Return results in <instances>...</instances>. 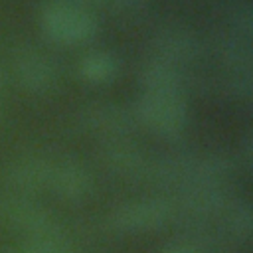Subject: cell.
<instances>
[{
	"instance_id": "obj_6",
	"label": "cell",
	"mask_w": 253,
	"mask_h": 253,
	"mask_svg": "<svg viewBox=\"0 0 253 253\" xmlns=\"http://www.w3.org/2000/svg\"><path fill=\"white\" fill-rule=\"evenodd\" d=\"M14 75L28 93H47L57 81L55 63L34 45H26L16 51Z\"/></svg>"
},
{
	"instance_id": "obj_17",
	"label": "cell",
	"mask_w": 253,
	"mask_h": 253,
	"mask_svg": "<svg viewBox=\"0 0 253 253\" xmlns=\"http://www.w3.org/2000/svg\"><path fill=\"white\" fill-rule=\"evenodd\" d=\"M71 4H77L81 8L87 10V6H107V8H115L119 12H134L140 10L142 0H67Z\"/></svg>"
},
{
	"instance_id": "obj_14",
	"label": "cell",
	"mask_w": 253,
	"mask_h": 253,
	"mask_svg": "<svg viewBox=\"0 0 253 253\" xmlns=\"http://www.w3.org/2000/svg\"><path fill=\"white\" fill-rule=\"evenodd\" d=\"M219 57L223 61L225 67L231 69V73H245L251 71V61H253V53H251V40L229 34L219 42Z\"/></svg>"
},
{
	"instance_id": "obj_16",
	"label": "cell",
	"mask_w": 253,
	"mask_h": 253,
	"mask_svg": "<svg viewBox=\"0 0 253 253\" xmlns=\"http://www.w3.org/2000/svg\"><path fill=\"white\" fill-rule=\"evenodd\" d=\"M229 229L231 233L241 239V241H247L253 233V211H251V206L249 204H235L231 213H229Z\"/></svg>"
},
{
	"instance_id": "obj_11",
	"label": "cell",
	"mask_w": 253,
	"mask_h": 253,
	"mask_svg": "<svg viewBox=\"0 0 253 253\" xmlns=\"http://www.w3.org/2000/svg\"><path fill=\"white\" fill-rule=\"evenodd\" d=\"M180 192V208L192 223H202L204 217H211L223 211L229 202L223 184H196Z\"/></svg>"
},
{
	"instance_id": "obj_5",
	"label": "cell",
	"mask_w": 253,
	"mask_h": 253,
	"mask_svg": "<svg viewBox=\"0 0 253 253\" xmlns=\"http://www.w3.org/2000/svg\"><path fill=\"white\" fill-rule=\"evenodd\" d=\"M79 126L91 134L113 138H125L128 132L134 130L136 119L132 109L115 103H93L79 111L77 115Z\"/></svg>"
},
{
	"instance_id": "obj_19",
	"label": "cell",
	"mask_w": 253,
	"mask_h": 253,
	"mask_svg": "<svg viewBox=\"0 0 253 253\" xmlns=\"http://www.w3.org/2000/svg\"><path fill=\"white\" fill-rule=\"evenodd\" d=\"M251 158H253V138L251 134H247L243 138V146H241V160L245 162V166H251Z\"/></svg>"
},
{
	"instance_id": "obj_8",
	"label": "cell",
	"mask_w": 253,
	"mask_h": 253,
	"mask_svg": "<svg viewBox=\"0 0 253 253\" xmlns=\"http://www.w3.org/2000/svg\"><path fill=\"white\" fill-rule=\"evenodd\" d=\"M51 168H53L51 160H47L43 156L28 154V156L16 158L6 168L4 178L14 194L30 196V194H38V192H43L45 188H49Z\"/></svg>"
},
{
	"instance_id": "obj_1",
	"label": "cell",
	"mask_w": 253,
	"mask_h": 253,
	"mask_svg": "<svg viewBox=\"0 0 253 253\" xmlns=\"http://www.w3.org/2000/svg\"><path fill=\"white\" fill-rule=\"evenodd\" d=\"M0 221L28 235L30 241H63V227L59 219L51 211L42 208L38 202H34L30 196L14 192L0 196Z\"/></svg>"
},
{
	"instance_id": "obj_7",
	"label": "cell",
	"mask_w": 253,
	"mask_h": 253,
	"mask_svg": "<svg viewBox=\"0 0 253 253\" xmlns=\"http://www.w3.org/2000/svg\"><path fill=\"white\" fill-rule=\"evenodd\" d=\"M101 158L105 166L117 176H123L128 180H148L152 158L146 154V150L138 148L134 142L126 138L107 140L101 152Z\"/></svg>"
},
{
	"instance_id": "obj_2",
	"label": "cell",
	"mask_w": 253,
	"mask_h": 253,
	"mask_svg": "<svg viewBox=\"0 0 253 253\" xmlns=\"http://www.w3.org/2000/svg\"><path fill=\"white\" fill-rule=\"evenodd\" d=\"M138 125L158 136L176 138L188 123V111L182 95L174 93H144L132 107Z\"/></svg>"
},
{
	"instance_id": "obj_18",
	"label": "cell",
	"mask_w": 253,
	"mask_h": 253,
	"mask_svg": "<svg viewBox=\"0 0 253 253\" xmlns=\"http://www.w3.org/2000/svg\"><path fill=\"white\" fill-rule=\"evenodd\" d=\"M18 253H73V251L63 241L34 239V241H28Z\"/></svg>"
},
{
	"instance_id": "obj_20",
	"label": "cell",
	"mask_w": 253,
	"mask_h": 253,
	"mask_svg": "<svg viewBox=\"0 0 253 253\" xmlns=\"http://www.w3.org/2000/svg\"><path fill=\"white\" fill-rule=\"evenodd\" d=\"M4 91H6V81H4V73H2V69H0V101H2V97H4Z\"/></svg>"
},
{
	"instance_id": "obj_10",
	"label": "cell",
	"mask_w": 253,
	"mask_h": 253,
	"mask_svg": "<svg viewBox=\"0 0 253 253\" xmlns=\"http://www.w3.org/2000/svg\"><path fill=\"white\" fill-rule=\"evenodd\" d=\"M49 188L57 198L75 204L83 202L91 194L93 178L85 164L73 158H63L59 162H53Z\"/></svg>"
},
{
	"instance_id": "obj_12",
	"label": "cell",
	"mask_w": 253,
	"mask_h": 253,
	"mask_svg": "<svg viewBox=\"0 0 253 253\" xmlns=\"http://www.w3.org/2000/svg\"><path fill=\"white\" fill-rule=\"evenodd\" d=\"M138 81L144 93H174L182 95V73L178 67L154 57L140 67Z\"/></svg>"
},
{
	"instance_id": "obj_15",
	"label": "cell",
	"mask_w": 253,
	"mask_h": 253,
	"mask_svg": "<svg viewBox=\"0 0 253 253\" xmlns=\"http://www.w3.org/2000/svg\"><path fill=\"white\" fill-rule=\"evenodd\" d=\"M227 20L231 34L251 40L253 34V8L249 0H229L227 2Z\"/></svg>"
},
{
	"instance_id": "obj_13",
	"label": "cell",
	"mask_w": 253,
	"mask_h": 253,
	"mask_svg": "<svg viewBox=\"0 0 253 253\" xmlns=\"http://www.w3.org/2000/svg\"><path fill=\"white\" fill-rule=\"evenodd\" d=\"M117 69H119V63L115 55L103 49L85 53L77 63L79 75L89 83H107L117 75Z\"/></svg>"
},
{
	"instance_id": "obj_21",
	"label": "cell",
	"mask_w": 253,
	"mask_h": 253,
	"mask_svg": "<svg viewBox=\"0 0 253 253\" xmlns=\"http://www.w3.org/2000/svg\"><path fill=\"white\" fill-rule=\"evenodd\" d=\"M164 253H196V251L186 249V247H176V249H168V251H164Z\"/></svg>"
},
{
	"instance_id": "obj_3",
	"label": "cell",
	"mask_w": 253,
	"mask_h": 253,
	"mask_svg": "<svg viewBox=\"0 0 253 253\" xmlns=\"http://www.w3.org/2000/svg\"><path fill=\"white\" fill-rule=\"evenodd\" d=\"M42 30L57 43L75 45L91 40L97 32V22L89 10L67 0L49 2L40 16Z\"/></svg>"
},
{
	"instance_id": "obj_9",
	"label": "cell",
	"mask_w": 253,
	"mask_h": 253,
	"mask_svg": "<svg viewBox=\"0 0 253 253\" xmlns=\"http://www.w3.org/2000/svg\"><path fill=\"white\" fill-rule=\"evenodd\" d=\"M154 51L158 59L174 67H180L184 63H194L200 57L202 43L192 30L170 26V28H162L160 32H156Z\"/></svg>"
},
{
	"instance_id": "obj_4",
	"label": "cell",
	"mask_w": 253,
	"mask_h": 253,
	"mask_svg": "<svg viewBox=\"0 0 253 253\" xmlns=\"http://www.w3.org/2000/svg\"><path fill=\"white\" fill-rule=\"evenodd\" d=\"M174 213L168 198H142L119 206L109 215V225L119 233H144L162 227Z\"/></svg>"
}]
</instances>
